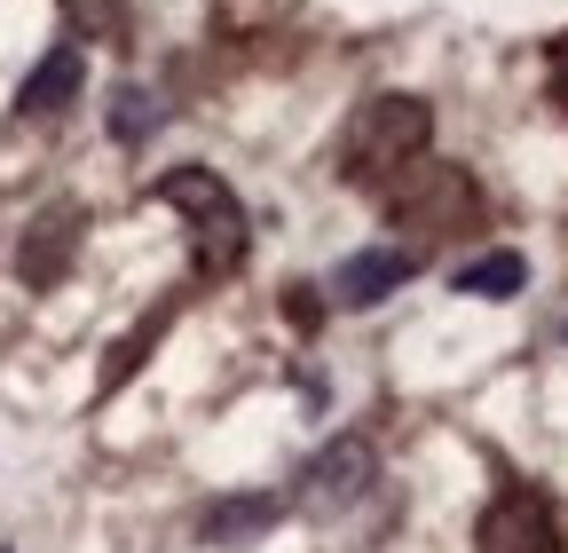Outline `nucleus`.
I'll return each mask as SVG.
<instances>
[{"label":"nucleus","instance_id":"10","mask_svg":"<svg viewBox=\"0 0 568 553\" xmlns=\"http://www.w3.org/2000/svg\"><path fill=\"white\" fill-rule=\"evenodd\" d=\"M111 103H119V111H111V134H119V143H142V134L159 127V95H142V88H119Z\"/></svg>","mask_w":568,"mask_h":553},{"label":"nucleus","instance_id":"8","mask_svg":"<svg viewBox=\"0 0 568 553\" xmlns=\"http://www.w3.org/2000/svg\"><path fill=\"white\" fill-rule=\"evenodd\" d=\"M276 522H284V499H276V491H245V499H222V506H205L197 537H205V545H222V553H237V545L268 537Z\"/></svg>","mask_w":568,"mask_h":553},{"label":"nucleus","instance_id":"5","mask_svg":"<svg viewBox=\"0 0 568 553\" xmlns=\"http://www.w3.org/2000/svg\"><path fill=\"white\" fill-rule=\"evenodd\" d=\"M418 269V253H403V245H372V253H347L339 269H332V301L339 309H379L387 293H403V276Z\"/></svg>","mask_w":568,"mask_h":553},{"label":"nucleus","instance_id":"12","mask_svg":"<svg viewBox=\"0 0 568 553\" xmlns=\"http://www.w3.org/2000/svg\"><path fill=\"white\" fill-rule=\"evenodd\" d=\"M159 324H166V316H151V324H142V332H126V340H119V356H111V372H103V388H119V380H126V372L142 364V349H151V340H159Z\"/></svg>","mask_w":568,"mask_h":553},{"label":"nucleus","instance_id":"1","mask_svg":"<svg viewBox=\"0 0 568 553\" xmlns=\"http://www.w3.org/2000/svg\"><path fill=\"white\" fill-rule=\"evenodd\" d=\"M426 143H435V111H426L418 95H372L355 103V119L339 127V151H332V174L347 190H395Z\"/></svg>","mask_w":568,"mask_h":553},{"label":"nucleus","instance_id":"11","mask_svg":"<svg viewBox=\"0 0 568 553\" xmlns=\"http://www.w3.org/2000/svg\"><path fill=\"white\" fill-rule=\"evenodd\" d=\"M63 17H71V32H88V40H119L126 32L119 0H63Z\"/></svg>","mask_w":568,"mask_h":553},{"label":"nucleus","instance_id":"6","mask_svg":"<svg viewBox=\"0 0 568 553\" xmlns=\"http://www.w3.org/2000/svg\"><path fill=\"white\" fill-rule=\"evenodd\" d=\"M88 88V56H80V40H55L32 72H24V88H17V111L24 119H55L71 95Z\"/></svg>","mask_w":568,"mask_h":553},{"label":"nucleus","instance_id":"7","mask_svg":"<svg viewBox=\"0 0 568 553\" xmlns=\"http://www.w3.org/2000/svg\"><path fill=\"white\" fill-rule=\"evenodd\" d=\"M71 245H80V214H71V205H48V214L24 230V245H17V276L32 293H48L55 276L71 269Z\"/></svg>","mask_w":568,"mask_h":553},{"label":"nucleus","instance_id":"2","mask_svg":"<svg viewBox=\"0 0 568 553\" xmlns=\"http://www.w3.org/2000/svg\"><path fill=\"white\" fill-rule=\"evenodd\" d=\"M159 205H174V214L190 222V261L213 269V276H230L245 261V205L237 190L213 174V167H174L159 174Z\"/></svg>","mask_w":568,"mask_h":553},{"label":"nucleus","instance_id":"3","mask_svg":"<svg viewBox=\"0 0 568 553\" xmlns=\"http://www.w3.org/2000/svg\"><path fill=\"white\" fill-rule=\"evenodd\" d=\"M372 482H379L372 435H339V443H324V451L308 459V491H301V506H308V514H347V506L372 499Z\"/></svg>","mask_w":568,"mask_h":553},{"label":"nucleus","instance_id":"4","mask_svg":"<svg viewBox=\"0 0 568 553\" xmlns=\"http://www.w3.org/2000/svg\"><path fill=\"white\" fill-rule=\"evenodd\" d=\"M481 553H560V514L537 491H497L481 506Z\"/></svg>","mask_w":568,"mask_h":553},{"label":"nucleus","instance_id":"13","mask_svg":"<svg viewBox=\"0 0 568 553\" xmlns=\"http://www.w3.org/2000/svg\"><path fill=\"white\" fill-rule=\"evenodd\" d=\"M552 103H560V111H568V32H560V40H552Z\"/></svg>","mask_w":568,"mask_h":553},{"label":"nucleus","instance_id":"9","mask_svg":"<svg viewBox=\"0 0 568 553\" xmlns=\"http://www.w3.org/2000/svg\"><path fill=\"white\" fill-rule=\"evenodd\" d=\"M521 285H529V261L514 245H489V253L458 261V293H474V301H514Z\"/></svg>","mask_w":568,"mask_h":553}]
</instances>
